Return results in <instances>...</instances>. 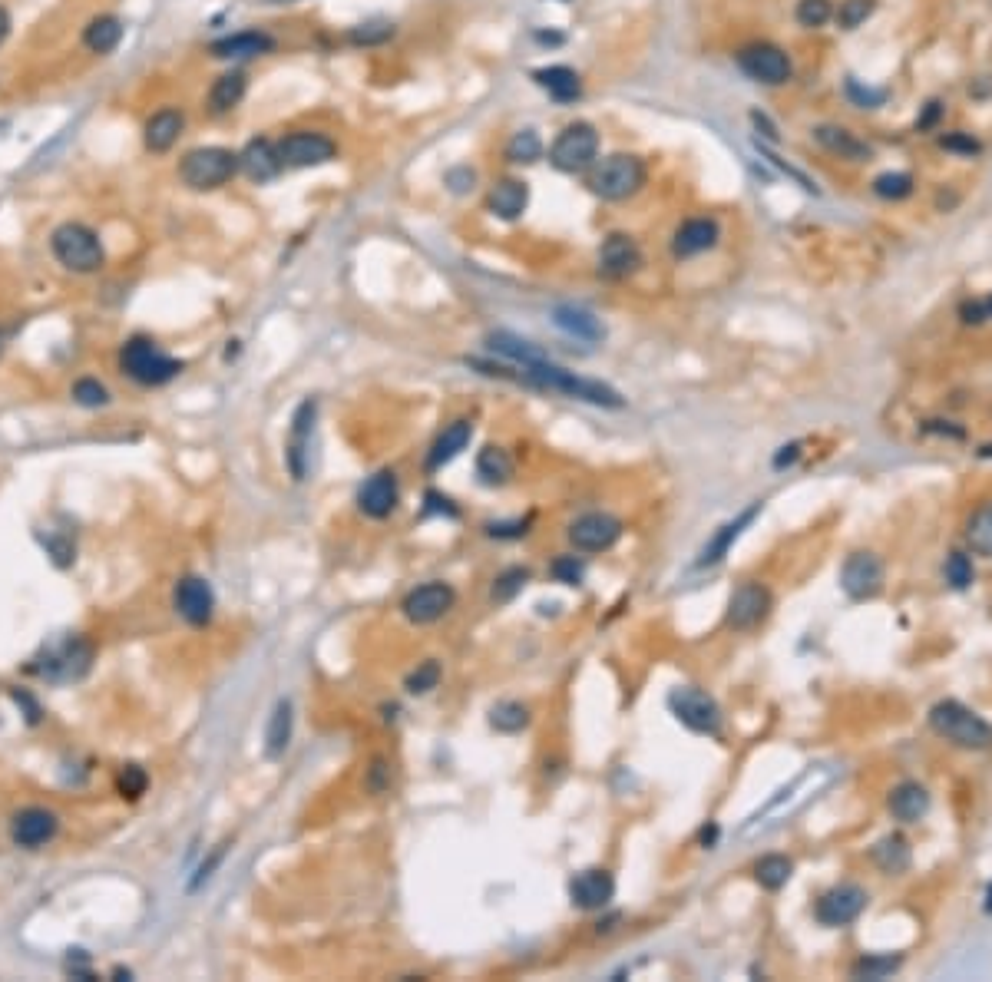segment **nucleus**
I'll list each match as a JSON object with an SVG mask.
<instances>
[{"instance_id":"41","label":"nucleus","mask_w":992,"mask_h":982,"mask_svg":"<svg viewBox=\"0 0 992 982\" xmlns=\"http://www.w3.org/2000/svg\"><path fill=\"white\" fill-rule=\"evenodd\" d=\"M490 725L503 735H516L530 725V708L520 705V701H500L493 711H490Z\"/></svg>"},{"instance_id":"49","label":"nucleus","mask_w":992,"mask_h":982,"mask_svg":"<svg viewBox=\"0 0 992 982\" xmlns=\"http://www.w3.org/2000/svg\"><path fill=\"white\" fill-rule=\"evenodd\" d=\"M973 559H969L966 553H950L946 556V582H950L953 589H966L969 582H973Z\"/></svg>"},{"instance_id":"50","label":"nucleus","mask_w":992,"mask_h":982,"mask_svg":"<svg viewBox=\"0 0 992 982\" xmlns=\"http://www.w3.org/2000/svg\"><path fill=\"white\" fill-rule=\"evenodd\" d=\"M440 685V665L437 662H424L417 672L407 675V692L411 695H427L430 688Z\"/></svg>"},{"instance_id":"58","label":"nucleus","mask_w":992,"mask_h":982,"mask_svg":"<svg viewBox=\"0 0 992 982\" xmlns=\"http://www.w3.org/2000/svg\"><path fill=\"white\" fill-rule=\"evenodd\" d=\"M526 533V523L520 520V523H510V526H506V523H500V526H490V536H523Z\"/></svg>"},{"instance_id":"37","label":"nucleus","mask_w":992,"mask_h":982,"mask_svg":"<svg viewBox=\"0 0 992 982\" xmlns=\"http://www.w3.org/2000/svg\"><path fill=\"white\" fill-rule=\"evenodd\" d=\"M966 543L976 556L992 559V500L976 506V513L966 523Z\"/></svg>"},{"instance_id":"34","label":"nucleus","mask_w":992,"mask_h":982,"mask_svg":"<svg viewBox=\"0 0 992 982\" xmlns=\"http://www.w3.org/2000/svg\"><path fill=\"white\" fill-rule=\"evenodd\" d=\"M245 73L242 70H232V73H222L219 80L212 83V90H209V110L215 116H222V113H229L235 110V106L242 103V96H245Z\"/></svg>"},{"instance_id":"18","label":"nucleus","mask_w":992,"mask_h":982,"mask_svg":"<svg viewBox=\"0 0 992 982\" xmlns=\"http://www.w3.org/2000/svg\"><path fill=\"white\" fill-rule=\"evenodd\" d=\"M176 609L189 625H209L215 612V592L206 579L186 576L176 586Z\"/></svg>"},{"instance_id":"36","label":"nucleus","mask_w":992,"mask_h":982,"mask_svg":"<svg viewBox=\"0 0 992 982\" xmlns=\"http://www.w3.org/2000/svg\"><path fill=\"white\" fill-rule=\"evenodd\" d=\"M870 857L873 863L883 870V873H890V877H897V873H907L910 870V844L903 840L900 834H890V837H883L877 847L870 850Z\"/></svg>"},{"instance_id":"32","label":"nucleus","mask_w":992,"mask_h":982,"mask_svg":"<svg viewBox=\"0 0 992 982\" xmlns=\"http://www.w3.org/2000/svg\"><path fill=\"white\" fill-rule=\"evenodd\" d=\"M120 40H123V20L113 14L93 17L83 30V47L90 53H100V57L103 53H113L120 47Z\"/></svg>"},{"instance_id":"29","label":"nucleus","mask_w":992,"mask_h":982,"mask_svg":"<svg viewBox=\"0 0 992 982\" xmlns=\"http://www.w3.org/2000/svg\"><path fill=\"white\" fill-rule=\"evenodd\" d=\"M890 814L903 820V824H916L926 811H930V794H926V787L923 784H916V781H903L897 784L890 791Z\"/></svg>"},{"instance_id":"21","label":"nucleus","mask_w":992,"mask_h":982,"mask_svg":"<svg viewBox=\"0 0 992 982\" xmlns=\"http://www.w3.org/2000/svg\"><path fill=\"white\" fill-rule=\"evenodd\" d=\"M397 496L401 493H397L394 470H381L358 490V506L364 516H371V520H384V516H391L397 510Z\"/></svg>"},{"instance_id":"54","label":"nucleus","mask_w":992,"mask_h":982,"mask_svg":"<svg viewBox=\"0 0 992 982\" xmlns=\"http://www.w3.org/2000/svg\"><path fill=\"white\" fill-rule=\"evenodd\" d=\"M553 576L559 582H569V586H576V582L582 579V563H576V556H563V559H556V566H553Z\"/></svg>"},{"instance_id":"12","label":"nucleus","mask_w":992,"mask_h":982,"mask_svg":"<svg viewBox=\"0 0 992 982\" xmlns=\"http://www.w3.org/2000/svg\"><path fill=\"white\" fill-rule=\"evenodd\" d=\"M867 906V890L857 887V883H840V887L827 890L821 900L814 906V916L821 926H830V930H840V926H850L864 913Z\"/></svg>"},{"instance_id":"17","label":"nucleus","mask_w":992,"mask_h":982,"mask_svg":"<svg viewBox=\"0 0 992 982\" xmlns=\"http://www.w3.org/2000/svg\"><path fill=\"white\" fill-rule=\"evenodd\" d=\"M639 265H642V252H639V245H635L632 235H609L606 242H602L599 248V275H606L612 278V282H619V278H629L639 272Z\"/></svg>"},{"instance_id":"60","label":"nucleus","mask_w":992,"mask_h":982,"mask_svg":"<svg viewBox=\"0 0 992 982\" xmlns=\"http://www.w3.org/2000/svg\"><path fill=\"white\" fill-rule=\"evenodd\" d=\"M4 348H7V338H4V331H0V354H4Z\"/></svg>"},{"instance_id":"24","label":"nucleus","mask_w":992,"mask_h":982,"mask_svg":"<svg viewBox=\"0 0 992 982\" xmlns=\"http://www.w3.org/2000/svg\"><path fill=\"white\" fill-rule=\"evenodd\" d=\"M275 47V40L265 34V30H239V34H229L222 40L212 43V57L215 60H252L262 57Z\"/></svg>"},{"instance_id":"27","label":"nucleus","mask_w":992,"mask_h":982,"mask_svg":"<svg viewBox=\"0 0 992 982\" xmlns=\"http://www.w3.org/2000/svg\"><path fill=\"white\" fill-rule=\"evenodd\" d=\"M814 139L827 149V153L847 159V163H864V159L873 156V149L864 143V139H857L844 126H817L814 129Z\"/></svg>"},{"instance_id":"28","label":"nucleus","mask_w":992,"mask_h":982,"mask_svg":"<svg viewBox=\"0 0 992 982\" xmlns=\"http://www.w3.org/2000/svg\"><path fill=\"white\" fill-rule=\"evenodd\" d=\"M473 437V424L470 420H454L450 427H444V434L434 440V447L427 453V470H440L444 463L457 460L463 450H467Z\"/></svg>"},{"instance_id":"39","label":"nucleus","mask_w":992,"mask_h":982,"mask_svg":"<svg viewBox=\"0 0 992 982\" xmlns=\"http://www.w3.org/2000/svg\"><path fill=\"white\" fill-rule=\"evenodd\" d=\"M477 473L483 483L496 487V483H506L513 477V460L506 457L503 447H487V450H480V457H477Z\"/></svg>"},{"instance_id":"6","label":"nucleus","mask_w":992,"mask_h":982,"mask_svg":"<svg viewBox=\"0 0 992 982\" xmlns=\"http://www.w3.org/2000/svg\"><path fill=\"white\" fill-rule=\"evenodd\" d=\"M120 368L123 374L133 377L136 384H143V387H159V384H166L172 381L179 371H182V364L176 358H169V354L159 348L156 341H149V338H133V341H126L123 344V351H120Z\"/></svg>"},{"instance_id":"51","label":"nucleus","mask_w":992,"mask_h":982,"mask_svg":"<svg viewBox=\"0 0 992 982\" xmlns=\"http://www.w3.org/2000/svg\"><path fill=\"white\" fill-rule=\"evenodd\" d=\"M526 579H530V573L526 569H506V573L496 579V586H493V599L496 602H506V599H513L516 592H520L526 586Z\"/></svg>"},{"instance_id":"40","label":"nucleus","mask_w":992,"mask_h":982,"mask_svg":"<svg viewBox=\"0 0 992 982\" xmlns=\"http://www.w3.org/2000/svg\"><path fill=\"white\" fill-rule=\"evenodd\" d=\"M791 873H794V863L784 854H768L754 863V877H758L764 890H781L784 883L791 880Z\"/></svg>"},{"instance_id":"61","label":"nucleus","mask_w":992,"mask_h":982,"mask_svg":"<svg viewBox=\"0 0 992 982\" xmlns=\"http://www.w3.org/2000/svg\"><path fill=\"white\" fill-rule=\"evenodd\" d=\"M986 910L992 913V887H989V903H986Z\"/></svg>"},{"instance_id":"33","label":"nucleus","mask_w":992,"mask_h":982,"mask_svg":"<svg viewBox=\"0 0 992 982\" xmlns=\"http://www.w3.org/2000/svg\"><path fill=\"white\" fill-rule=\"evenodd\" d=\"M758 510H761V503H754L751 510H744V513L738 516V520H731V523L721 526L718 536L705 546V553H702V559H698V566H715V563H721V559L728 556L731 543H735V539L741 536L744 526H748V523L754 520V516H758Z\"/></svg>"},{"instance_id":"15","label":"nucleus","mask_w":992,"mask_h":982,"mask_svg":"<svg viewBox=\"0 0 992 982\" xmlns=\"http://www.w3.org/2000/svg\"><path fill=\"white\" fill-rule=\"evenodd\" d=\"M619 536H622V523L609 513H586L569 526V543L579 553H602V549L616 546Z\"/></svg>"},{"instance_id":"23","label":"nucleus","mask_w":992,"mask_h":982,"mask_svg":"<svg viewBox=\"0 0 992 982\" xmlns=\"http://www.w3.org/2000/svg\"><path fill=\"white\" fill-rule=\"evenodd\" d=\"M315 414L318 407L315 401H305L295 417H291V437H288V467H291V477L295 480H305V457H308V444H311V430H315Z\"/></svg>"},{"instance_id":"55","label":"nucleus","mask_w":992,"mask_h":982,"mask_svg":"<svg viewBox=\"0 0 992 982\" xmlns=\"http://www.w3.org/2000/svg\"><path fill=\"white\" fill-rule=\"evenodd\" d=\"M447 186L454 189V192H470L473 189V182H477V172H473L470 166H457V169H450L447 172Z\"/></svg>"},{"instance_id":"31","label":"nucleus","mask_w":992,"mask_h":982,"mask_svg":"<svg viewBox=\"0 0 992 982\" xmlns=\"http://www.w3.org/2000/svg\"><path fill=\"white\" fill-rule=\"evenodd\" d=\"M533 80L543 86V90L553 96L556 103H573L582 96V80L576 70L569 67H543L533 73Z\"/></svg>"},{"instance_id":"22","label":"nucleus","mask_w":992,"mask_h":982,"mask_svg":"<svg viewBox=\"0 0 992 982\" xmlns=\"http://www.w3.org/2000/svg\"><path fill=\"white\" fill-rule=\"evenodd\" d=\"M718 235H721L718 222L708 219V215H698V219H688L675 229L672 252H675V258H695V255L708 252V248H715Z\"/></svg>"},{"instance_id":"53","label":"nucleus","mask_w":992,"mask_h":982,"mask_svg":"<svg viewBox=\"0 0 992 982\" xmlns=\"http://www.w3.org/2000/svg\"><path fill=\"white\" fill-rule=\"evenodd\" d=\"M943 149L946 153H959V156H976L979 139H973L969 133H950V136H943Z\"/></svg>"},{"instance_id":"45","label":"nucleus","mask_w":992,"mask_h":982,"mask_svg":"<svg viewBox=\"0 0 992 982\" xmlns=\"http://www.w3.org/2000/svg\"><path fill=\"white\" fill-rule=\"evenodd\" d=\"M73 401L80 407H106L110 404V391H106L96 377H80V381L73 384Z\"/></svg>"},{"instance_id":"5","label":"nucleus","mask_w":992,"mask_h":982,"mask_svg":"<svg viewBox=\"0 0 992 982\" xmlns=\"http://www.w3.org/2000/svg\"><path fill=\"white\" fill-rule=\"evenodd\" d=\"M235 172H239V153L222 149V146L192 149V153L182 156V163H179V179L196 192H212V189L225 186Z\"/></svg>"},{"instance_id":"57","label":"nucleus","mask_w":992,"mask_h":982,"mask_svg":"<svg viewBox=\"0 0 992 982\" xmlns=\"http://www.w3.org/2000/svg\"><path fill=\"white\" fill-rule=\"evenodd\" d=\"M940 116H943V103H930V106H926V113L920 116V120H916V129L936 126V120H940Z\"/></svg>"},{"instance_id":"11","label":"nucleus","mask_w":992,"mask_h":982,"mask_svg":"<svg viewBox=\"0 0 992 982\" xmlns=\"http://www.w3.org/2000/svg\"><path fill=\"white\" fill-rule=\"evenodd\" d=\"M738 67L764 86H781L794 73L791 57L781 47H774V43H751V47H744L738 53Z\"/></svg>"},{"instance_id":"48","label":"nucleus","mask_w":992,"mask_h":982,"mask_svg":"<svg viewBox=\"0 0 992 982\" xmlns=\"http://www.w3.org/2000/svg\"><path fill=\"white\" fill-rule=\"evenodd\" d=\"M870 14H873V0H840L837 27L854 30V27L864 24V20H867Z\"/></svg>"},{"instance_id":"25","label":"nucleus","mask_w":992,"mask_h":982,"mask_svg":"<svg viewBox=\"0 0 992 982\" xmlns=\"http://www.w3.org/2000/svg\"><path fill=\"white\" fill-rule=\"evenodd\" d=\"M182 129H186V116H182V110H172V106H166V110L153 113L146 120V129H143L146 149L149 153H156V156L169 153V149L179 143Z\"/></svg>"},{"instance_id":"19","label":"nucleus","mask_w":992,"mask_h":982,"mask_svg":"<svg viewBox=\"0 0 992 982\" xmlns=\"http://www.w3.org/2000/svg\"><path fill=\"white\" fill-rule=\"evenodd\" d=\"M569 897L579 906V910H602L612 897H616V880H612L609 870H582L569 883Z\"/></svg>"},{"instance_id":"9","label":"nucleus","mask_w":992,"mask_h":982,"mask_svg":"<svg viewBox=\"0 0 992 982\" xmlns=\"http://www.w3.org/2000/svg\"><path fill=\"white\" fill-rule=\"evenodd\" d=\"M668 705H672V715L688 731H695V735H708V738L721 735V711L715 705V698L705 695L702 688H675Z\"/></svg>"},{"instance_id":"8","label":"nucleus","mask_w":992,"mask_h":982,"mask_svg":"<svg viewBox=\"0 0 992 982\" xmlns=\"http://www.w3.org/2000/svg\"><path fill=\"white\" fill-rule=\"evenodd\" d=\"M278 159H282L285 169H311V166H325L338 153L334 139L325 133H315V129H298V133H288L278 139Z\"/></svg>"},{"instance_id":"13","label":"nucleus","mask_w":992,"mask_h":982,"mask_svg":"<svg viewBox=\"0 0 992 982\" xmlns=\"http://www.w3.org/2000/svg\"><path fill=\"white\" fill-rule=\"evenodd\" d=\"M454 602H457V596L447 582H424V586L407 592L401 609L414 625H430V622L444 619V615L454 609Z\"/></svg>"},{"instance_id":"1","label":"nucleus","mask_w":992,"mask_h":982,"mask_svg":"<svg viewBox=\"0 0 992 982\" xmlns=\"http://www.w3.org/2000/svg\"><path fill=\"white\" fill-rule=\"evenodd\" d=\"M470 368H477L483 374L493 377H510L516 384L536 387V391H553V394H566L573 401H586L596 407H622V394L612 391L609 384L602 381H589V377H579L573 371L559 368V364H549L546 354L543 358H533L526 364H493V361H467Z\"/></svg>"},{"instance_id":"46","label":"nucleus","mask_w":992,"mask_h":982,"mask_svg":"<svg viewBox=\"0 0 992 982\" xmlns=\"http://www.w3.org/2000/svg\"><path fill=\"white\" fill-rule=\"evenodd\" d=\"M830 14H834V10H830V0H797V24L807 30L824 27Z\"/></svg>"},{"instance_id":"44","label":"nucleus","mask_w":992,"mask_h":982,"mask_svg":"<svg viewBox=\"0 0 992 982\" xmlns=\"http://www.w3.org/2000/svg\"><path fill=\"white\" fill-rule=\"evenodd\" d=\"M873 192H877L880 199H890V202L907 199L913 192V179L907 176V172H883V176L873 179Z\"/></svg>"},{"instance_id":"4","label":"nucleus","mask_w":992,"mask_h":982,"mask_svg":"<svg viewBox=\"0 0 992 982\" xmlns=\"http://www.w3.org/2000/svg\"><path fill=\"white\" fill-rule=\"evenodd\" d=\"M93 665V645L80 639V635H67V639L47 645L37 658H34V672L43 678V682H53V685H67V682H77Z\"/></svg>"},{"instance_id":"42","label":"nucleus","mask_w":992,"mask_h":982,"mask_svg":"<svg viewBox=\"0 0 992 982\" xmlns=\"http://www.w3.org/2000/svg\"><path fill=\"white\" fill-rule=\"evenodd\" d=\"M903 959L893 953H870L854 963V979H887L900 969Z\"/></svg>"},{"instance_id":"56","label":"nucleus","mask_w":992,"mask_h":982,"mask_svg":"<svg viewBox=\"0 0 992 982\" xmlns=\"http://www.w3.org/2000/svg\"><path fill=\"white\" fill-rule=\"evenodd\" d=\"M847 90H850V96H854L860 106H877V103H883V93L880 90H860L854 80H850Z\"/></svg>"},{"instance_id":"20","label":"nucleus","mask_w":992,"mask_h":982,"mask_svg":"<svg viewBox=\"0 0 992 982\" xmlns=\"http://www.w3.org/2000/svg\"><path fill=\"white\" fill-rule=\"evenodd\" d=\"M57 827H60L57 814L43 811V807H27V811H20L14 817V824H10V837H14L17 847L34 850L57 837Z\"/></svg>"},{"instance_id":"16","label":"nucleus","mask_w":992,"mask_h":982,"mask_svg":"<svg viewBox=\"0 0 992 982\" xmlns=\"http://www.w3.org/2000/svg\"><path fill=\"white\" fill-rule=\"evenodd\" d=\"M840 586L850 599H873L883 589V563L873 553L847 556L844 569H840Z\"/></svg>"},{"instance_id":"43","label":"nucleus","mask_w":992,"mask_h":982,"mask_svg":"<svg viewBox=\"0 0 992 982\" xmlns=\"http://www.w3.org/2000/svg\"><path fill=\"white\" fill-rule=\"evenodd\" d=\"M543 156V139H539L533 129H523V133H516L510 139V146H506V159L516 166H530L536 163V159Z\"/></svg>"},{"instance_id":"38","label":"nucleus","mask_w":992,"mask_h":982,"mask_svg":"<svg viewBox=\"0 0 992 982\" xmlns=\"http://www.w3.org/2000/svg\"><path fill=\"white\" fill-rule=\"evenodd\" d=\"M291 721H295V715H291V705L288 701H278L275 711H272V721H268V731H265L268 758H282L285 754L288 741H291Z\"/></svg>"},{"instance_id":"2","label":"nucleus","mask_w":992,"mask_h":982,"mask_svg":"<svg viewBox=\"0 0 992 982\" xmlns=\"http://www.w3.org/2000/svg\"><path fill=\"white\" fill-rule=\"evenodd\" d=\"M930 728L940 738H946L950 744H956V748H966V751H983L992 744V728L973 708H966L963 701H953V698L936 701L930 708Z\"/></svg>"},{"instance_id":"3","label":"nucleus","mask_w":992,"mask_h":982,"mask_svg":"<svg viewBox=\"0 0 992 982\" xmlns=\"http://www.w3.org/2000/svg\"><path fill=\"white\" fill-rule=\"evenodd\" d=\"M50 248H53V255H57V262L67 268V272H77V275L100 272L106 262V252H103L100 239H96V232L86 229L80 222L57 225L50 235Z\"/></svg>"},{"instance_id":"14","label":"nucleus","mask_w":992,"mask_h":982,"mask_svg":"<svg viewBox=\"0 0 992 982\" xmlns=\"http://www.w3.org/2000/svg\"><path fill=\"white\" fill-rule=\"evenodd\" d=\"M771 612V592L761 582H744L735 592H731L728 602V625L735 632H751L768 619Z\"/></svg>"},{"instance_id":"52","label":"nucleus","mask_w":992,"mask_h":982,"mask_svg":"<svg viewBox=\"0 0 992 982\" xmlns=\"http://www.w3.org/2000/svg\"><path fill=\"white\" fill-rule=\"evenodd\" d=\"M391 37H394V24H361V27H354L351 34H348V40L358 43V47H361V43H364V47H368V43H384V40H391Z\"/></svg>"},{"instance_id":"26","label":"nucleus","mask_w":992,"mask_h":982,"mask_svg":"<svg viewBox=\"0 0 992 982\" xmlns=\"http://www.w3.org/2000/svg\"><path fill=\"white\" fill-rule=\"evenodd\" d=\"M239 169L252 182H268L282 172V159H278V146L272 139H252L239 153Z\"/></svg>"},{"instance_id":"10","label":"nucleus","mask_w":992,"mask_h":982,"mask_svg":"<svg viewBox=\"0 0 992 982\" xmlns=\"http://www.w3.org/2000/svg\"><path fill=\"white\" fill-rule=\"evenodd\" d=\"M596 153H599L596 129L589 123H573L556 136L553 149H549V159H553V166L563 172H582L592 166Z\"/></svg>"},{"instance_id":"7","label":"nucleus","mask_w":992,"mask_h":982,"mask_svg":"<svg viewBox=\"0 0 992 982\" xmlns=\"http://www.w3.org/2000/svg\"><path fill=\"white\" fill-rule=\"evenodd\" d=\"M645 182V166L639 156H629V153H616L609 159L592 169L589 176V189L596 192L599 199L606 202H619V199H629L635 192L642 189Z\"/></svg>"},{"instance_id":"47","label":"nucleus","mask_w":992,"mask_h":982,"mask_svg":"<svg viewBox=\"0 0 992 982\" xmlns=\"http://www.w3.org/2000/svg\"><path fill=\"white\" fill-rule=\"evenodd\" d=\"M116 787H120V794L129 797V801H136V797H143L146 794V787H149V774L139 768V764H126V768L120 771V778H116Z\"/></svg>"},{"instance_id":"59","label":"nucleus","mask_w":992,"mask_h":982,"mask_svg":"<svg viewBox=\"0 0 992 982\" xmlns=\"http://www.w3.org/2000/svg\"><path fill=\"white\" fill-rule=\"evenodd\" d=\"M7 34H10V14H7L4 7H0V43L7 40Z\"/></svg>"},{"instance_id":"30","label":"nucleus","mask_w":992,"mask_h":982,"mask_svg":"<svg viewBox=\"0 0 992 982\" xmlns=\"http://www.w3.org/2000/svg\"><path fill=\"white\" fill-rule=\"evenodd\" d=\"M490 212L500 215V219H520L526 212V202H530V189L520 179H503L490 189Z\"/></svg>"},{"instance_id":"35","label":"nucleus","mask_w":992,"mask_h":982,"mask_svg":"<svg viewBox=\"0 0 992 982\" xmlns=\"http://www.w3.org/2000/svg\"><path fill=\"white\" fill-rule=\"evenodd\" d=\"M553 321L566 334H573V338H579V341H602V334H606V331H602V325H599V318H592L589 311L573 308V305H559L553 311Z\"/></svg>"}]
</instances>
